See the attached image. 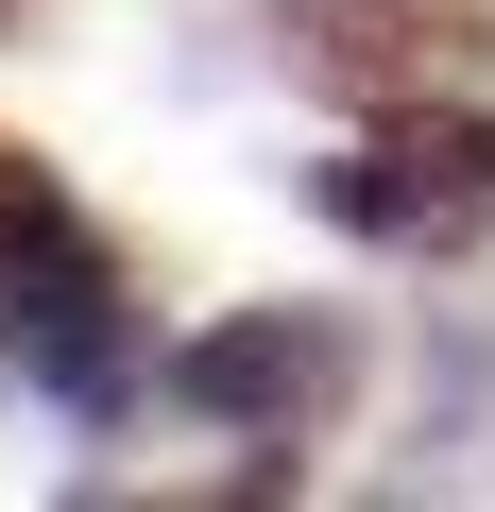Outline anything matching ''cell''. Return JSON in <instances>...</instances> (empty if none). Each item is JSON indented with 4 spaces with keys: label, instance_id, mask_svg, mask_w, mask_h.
Segmentation results:
<instances>
[{
    "label": "cell",
    "instance_id": "1",
    "mask_svg": "<svg viewBox=\"0 0 495 512\" xmlns=\"http://www.w3.org/2000/svg\"><path fill=\"white\" fill-rule=\"evenodd\" d=\"M342 376H359V342L325 308H239V325H205L171 359V410H205V427H325Z\"/></svg>",
    "mask_w": 495,
    "mask_h": 512
},
{
    "label": "cell",
    "instance_id": "2",
    "mask_svg": "<svg viewBox=\"0 0 495 512\" xmlns=\"http://www.w3.org/2000/svg\"><path fill=\"white\" fill-rule=\"evenodd\" d=\"M478 205H495V137L478 120H410V137L325 171V222L376 239V256H444V239H478Z\"/></svg>",
    "mask_w": 495,
    "mask_h": 512
},
{
    "label": "cell",
    "instance_id": "3",
    "mask_svg": "<svg viewBox=\"0 0 495 512\" xmlns=\"http://www.w3.org/2000/svg\"><path fill=\"white\" fill-rule=\"evenodd\" d=\"M461 52H478V0H291V69L325 103H393Z\"/></svg>",
    "mask_w": 495,
    "mask_h": 512
},
{
    "label": "cell",
    "instance_id": "4",
    "mask_svg": "<svg viewBox=\"0 0 495 512\" xmlns=\"http://www.w3.org/2000/svg\"><path fill=\"white\" fill-rule=\"evenodd\" d=\"M18 359L69 393V410H137V325H120V274L86 239L35 256V291H18Z\"/></svg>",
    "mask_w": 495,
    "mask_h": 512
},
{
    "label": "cell",
    "instance_id": "5",
    "mask_svg": "<svg viewBox=\"0 0 495 512\" xmlns=\"http://www.w3.org/2000/svg\"><path fill=\"white\" fill-rule=\"evenodd\" d=\"M52 239H86V222H69V188H52L35 154H0V256H18V274H35Z\"/></svg>",
    "mask_w": 495,
    "mask_h": 512
}]
</instances>
